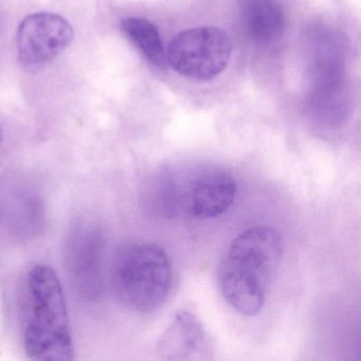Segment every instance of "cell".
<instances>
[{
  "instance_id": "obj_1",
  "label": "cell",
  "mask_w": 361,
  "mask_h": 361,
  "mask_svg": "<svg viewBox=\"0 0 361 361\" xmlns=\"http://www.w3.org/2000/svg\"><path fill=\"white\" fill-rule=\"evenodd\" d=\"M282 255V238L274 228L255 226L238 234L219 267V289L225 301L244 316L261 312Z\"/></svg>"
},
{
  "instance_id": "obj_2",
  "label": "cell",
  "mask_w": 361,
  "mask_h": 361,
  "mask_svg": "<svg viewBox=\"0 0 361 361\" xmlns=\"http://www.w3.org/2000/svg\"><path fill=\"white\" fill-rule=\"evenodd\" d=\"M24 345L33 360H73V337L62 285L47 265L29 271L25 286Z\"/></svg>"
},
{
  "instance_id": "obj_3",
  "label": "cell",
  "mask_w": 361,
  "mask_h": 361,
  "mask_svg": "<svg viewBox=\"0 0 361 361\" xmlns=\"http://www.w3.org/2000/svg\"><path fill=\"white\" fill-rule=\"evenodd\" d=\"M308 46L307 115L320 130H335L350 113L345 46L342 37L326 26L312 31Z\"/></svg>"
},
{
  "instance_id": "obj_4",
  "label": "cell",
  "mask_w": 361,
  "mask_h": 361,
  "mask_svg": "<svg viewBox=\"0 0 361 361\" xmlns=\"http://www.w3.org/2000/svg\"><path fill=\"white\" fill-rule=\"evenodd\" d=\"M111 281L122 305L141 312L157 310L168 299L172 287L168 252L156 243L122 245L114 255Z\"/></svg>"
},
{
  "instance_id": "obj_5",
  "label": "cell",
  "mask_w": 361,
  "mask_h": 361,
  "mask_svg": "<svg viewBox=\"0 0 361 361\" xmlns=\"http://www.w3.org/2000/svg\"><path fill=\"white\" fill-rule=\"evenodd\" d=\"M154 192L156 207L166 216L211 219L221 216L233 204L238 183L227 171L202 169L166 175Z\"/></svg>"
},
{
  "instance_id": "obj_6",
  "label": "cell",
  "mask_w": 361,
  "mask_h": 361,
  "mask_svg": "<svg viewBox=\"0 0 361 361\" xmlns=\"http://www.w3.org/2000/svg\"><path fill=\"white\" fill-rule=\"evenodd\" d=\"M232 56L229 35L216 27H198L178 33L166 52L168 65L178 75L198 82L214 80Z\"/></svg>"
},
{
  "instance_id": "obj_7",
  "label": "cell",
  "mask_w": 361,
  "mask_h": 361,
  "mask_svg": "<svg viewBox=\"0 0 361 361\" xmlns=\"http://www.w3.org/2000/svg\"><path fill=\"white\" fill-rule=\"evenodd\" d=\"M73 37V27L62 16L46 12L31 14L18 27V60L25 68L39 71L54 62Z\"/></svg>"
},
{
  "instance_id": "obj_8",
  "label": "cell",
  "mask_w": 361,
  "mask_h": 361,
  "mask_svg": "<svg viewBox=\"0 0 361 361\" xmlns=\"http://www.w3.org/2000/svg\"><path fill=\"white\" fill-rule=\"evenodd\" d=\"M105 242L96 224L81 221L75 224L67 243V267L79 295L94 301L104 282Z\"/></svg>"
},
{
  "instance_id": "obj_9",
  "label": "cell",
  "mask_w": 361,
  "mask_h": 361,
  "mask_svg": "<svg viewBox=\"0 0 361 361\" xmlns=\"http://www.w3.org/2000/svg\"><path fill=\"white\" fill-rule=\"evenodd\" d=\"M158 353L166 360H208L212 358V340L193 312L179 310L162 334Z\"/></svg>"
},
{
  "instance_id": "obj_10",
  "label": "cell",
  "mask_w": 361,
  "mask_h": 361,
  "mask_svg": "<svg viewBox=\"0 0 361 361\" xmlns=\"http://www.w3.org/2000/svg\"><path fill=\"white\" fill-rule=\"evenodd\" d=\"M243 24L257 45L276 43L285 30V16L280 0H242Z\"/></svg>"
},
{
  "instance_id": "obj_11",
  "label": "cell",
  "mask_w": 361,
  "mask_h": 361,
  "mask_svg": "<svg viewBox=\"0 0 361 361\" xmlns=\"http://www.w3.org/2000/svg\"><path fill=\"white\" fill-rule=\"evenodd\" d=\"M123 35L143 58L160 71L168 67L166 51L157 27L147 18H126L120 25Z\"/></svg>"
}]
</instances>
